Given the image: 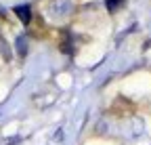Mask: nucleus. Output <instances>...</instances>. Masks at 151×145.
I'll return each mask as SVG.
<instances>
[{"label": "nucleus", "mask_w": 151, "mask_h": 145, "mask_svg": "<svg viewBox=\"0 0 151 145\" xmlns=\"http://www.w3.org/2000/svg\"><path fill=\"white\" fill-rule=\"evenodd\" d=\"M15 13L21 17V21H23V23H29V6H17Z\"/></svg>", "instance_id": "1"}]
</instances>
